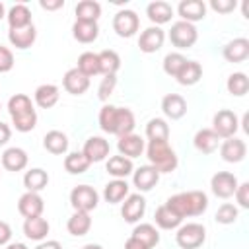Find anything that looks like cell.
I'll use <instances>...</instances> for the list:
<instances>
[{"mask_svg":"<svg viewBox=\"0 0 249 249\" xmlns=\"http://www.w3.org/2000/svg\"><path fill=\"white\" fill-rule=\"evenodd\" d=\"M160 175H161V173H160L156 167H152L150 163H148V165H140L138 169L132 171V183H134V187H136L140 193H148V191H152V189L158 185Z\"/></svg>","mask_w":249,"mask_h":249,"instance_id":"cell-12","label":"cell"},{"mask_svg":"<svg viewBox=\"0 0 249 249\" xmlns=\"http://www.w3.org/2000/svg\"><path fill=\"white\" fill-rule=\"evenodd\" d=\"M128 196V183L124 179H113L105 185L103 189V198L109 202V204H117V202H123L124 198Z\"/></svg>","mask_w":249,"mask_h":249,"instance_id":"cell-32","label":"cell"},{"mask_svg":"<svg viewBox=\"0 0 249 249\" xmlns=\"http://www.w3.org/2000/svg\"><path fill=\"white\" fill-rule=\"evenodd\" d=\"M146 16L148 19L154 23V25H163L167 21H171L173 18V6L165 0H156V2H150L146 6Z\"/></svg>","mask_w":249,"mask_h":249,"instance_id":"cell-20","label":"cell"},{"mask_svg":"<svg viewBox=\"0 0 249 249\" xmlns=\"http://www.w3.org/2000/svg\"><path fill=\"white\" fill-rule=\"evenodd\" d=\"M185 64H187V56H183L181 53H167L163 58V72L171 78H177V74Z\"/></svg>","mask_w":249,"mask_h":249,"instance_id":"cell-44","label":"cell"},{"mask_svg":"<svg viewBox=\"0 0 249 249\" xmlns=\"http://www.w3.org/2000/svg\"><path fill=\"white\" fill-rule=\"evenodd\" d=\"M37 39V29L35 25H27V27H21V29H10L8 31V41L12 43V47L16 49H29Z\"/></svg>","mask_w":249,"mask_h":249,"instance_id":"cell-24","label":"cell"},{"mask_svg":"<svg viewBox=\"0 0 249 249\" xmlns=\"http://www.w3.org/2000/svg\"><path fill=\"white\" fill-rule=\"evenodd\" d=\"M0 109H2V103H0Z\"/></svg>","mask_w":249,"mask_h":249,"instance_id":"cell-61","label":"cell"},{"mask_svg":"<svg viewBox=\"0 0 249 249\" xmlns=\"http://www.w3.org/2000/svg\"><path fill=\"white\" fill-rule=\"evenodd\" d=\"M2 18H6V8H4V4L0 2V19H2Z\"/></svg>","mask_w":249,"mask_h":249,"instance_id":"cell-60","label":"cell"},{"mask_svg":"<svg viewBox=\"0 0 249 249\" xmlns=\"http://www.w3.org/2000/svg\"><path fill=\"white\" fill-rule=\"evenodd\" d=\"M124 249H148V247H146L142 241H138L136 237H132V235H130V237L124 241Z\"/></svg>","mask_w":249,"mask_h":249,"instance_id":"cell-55","label":"cell"},{"mask_svg":"<svg viewBox=\"0 0 249 249\" xmlns=\"http://www.w3.org/2000/svg\"><path fill=\"white\" fill-rule=\"evenodd\" d=\"M154 220H156V226L161 228V230H177L183 222V218H179L167 204H161V206L156 208Z\"/></svg>","mask_w":249,"mask_h":249,"instance_id":"cell-33","label":"cell"},{"mask_svg":"<svg viewBox=\"0 0 249 249\" xmlns=\"http://www.w3.org/2000/svg\"><path fill=\"white\" fill-rule=\"evenodd\" d=\"M226 88H228V91H230L231 95H235V97L245 95V93L249 91V78H247V74H243V72H233V74H230V78H228V82H226Z\"/></svg>","mask_w":249,"mask_h":249,"instance_id":"cell-41","label":"cell"},{"mask_svg":"<svg viewBox=\"0 0 249 249\" xmlns=\"http://www.w3.org/2000/svg\"><path fill=\"white\" fill-rule=\"evenodd\" d=\"M175 241L181 249H198L206 241V228L196 222H189L177 228Z\"/></svg>","mask_w":249,"mask_h":249,"instance_id":"cell-3","label":"cell"},{"mask_svg":"<svg viewBox=\"0 0 249 249\" xmlns=\"http://www.w3.org/2000/svg\"><path fill=\"white\" fill-rule=\"evenodd\" d=\"M27 111H33V103H31V97L25 95V93H16L10 97L8 101V113L10 117H16V115H21V113H27Z\"/></svg>","mask_w":249,"mask_h":249,"instance_id":"cell-43","label":"cell"},{"mask_svg":"<svg viewBox=\"0 0 249 249\" xmlns=\"http://www.w3.org/2000/svg\"><path fill=\"white\" fill-rule=\"evenodd\" d=\"M113 29L119 37H132L140 29V18L134 10H119L113 16Z\"/></svg>","mask_w":249,"mask_h":249,"instance_id":"cell-7","label":"cell"},{"mask_svg":"<svg viewBox=\"0 0 249 249\" xmlns=\"http://www.w3.org/2000/svg\"><path fill=\"white\" fill-rule=\"evenodd\" d=\"M14 68V54L8 47H2L0 45V74L4 72H10Z\"/></svg>","mask_w":249,"mask_h":249,"instance_id":"cell-49","label":"cell"},{"mask_svg":"<svg viewBox=\"0 0 249 249\" xmlns=\"http://www.w3.org/2000/svg\"><path fill=\"white\" fill-rule=\"evenodd\" d=\"M163 41H165V31L158 25H150L140 33L138 47H140L142 53L152 54V53H158L163 47Z\"/></svg>","mask_w":249,"mask_h":249,"instance_id":"cell-9","label":"cell"},{"mask_svg":"<svg viewBox=\"0 0 249 249\" xmlns=\"http://www.w3.org/2000/svg\"><path fill=\"white\" fill-rule=\"evenodd\" d=\"M74 12L78 21H97L101 16V4L95 0H82L76 4Z\"/></svg>","mask_w":249,"mask_h":249,"instance_id":"cell-36","label":"cell"},{"mask_svg":"<svg viewBox=\"0 0 249 249\" xmlns=\"http://www.w3.org/2000/svg\"><path fill=\"white\" fill-rule=\"evenodd\" d=\"M146 212V198L140 193L128 195L121 206V216L124 218V222L128 224H136Z\"/></svg>","mask_w":249,"mask_h":249,"instance_id":"cell-10","label":"cell"},{"mask_svg":"<svg viewBox=\"0 0 249 249\" xmlns=\"http://www.w3.org/2000/svg\"><path fill=\"white\" fill-rule=\"evenodd\" d=\"M45 210V200L39 193H29L25 191L19 200H18V212L23 216V218H35V216H41Z\"/></svg>","mask_w":249,"mask_h":249,"instance_id":"cell-13","label":"cell"},{"mask_svg":"<svg viewBox=\"0 0 249 249\" xmlns=\"http://www.w3.org/2000/svg\"><path fill=\"white\" fill-rule=\"evenodd\" d=\"M144 148H146L144 138H142L140 134H134V132H130V134H126V136H121L119 142H117L119 154L124 156V158H128V160H134V158L142 156Z\"/></svg>","mask_w":249,"mask_h":249,"instance_id":"cell-16","label":"cell"},{"mask_svg":"<svg viewBox=\"0 0 249 249\" xmlns=\"http://www.w3.org/2000/svg\"><path fill=\"white\" fill-rule=\"evenodd\" d=\"M12 124L18 132H29L37 126V111H27V113H21V115H16L12 117Z\"/></svg>","mask_w":249,"mask_h":249,"instance_id":"cell-45","label":"cell"},{"mask_svg":"<svg viewBox=\"0 0 249 249\" xmlns=\"http://www.w3.org/2000/svg\"><path fill=\"white\" fill-rule=\"evenodd\" d=\"M6 19H8L10 29H21V27H27L33 23L31 21V10L27 8V4H14L8 10Z\"/></svg>","mask_w":249,"mask_h":249,"instance_id":"cell-28","label":"cell"},{"mask_svg":"<svg viewBox=\"0 0 249 249\" xmlns=\"http://www.w3.org/2000/svg\"><path fill=\"white\" fill-rule=\"evenodd\" d=\"M247 123H249V115L245 113V115H243V121L239 123V124H241V128H243L245 132H249V126H247Z\"/></svg>","mask_w":249,"mask_h":249,"instance_id":"cell-58","label":"cell"},{"mask_svg":"<svg viewBox=\"0 0 249 249\" xmlns=\"http://www.w3.org/2000/svg\"><path fill=\"white\" fill-rule=\"evenodd\" d=\"M235 6H237L235 0H212L210 2V8L218 14H230L235 10Z\"/></svg>","mask_w":249,"mask_h":249,"instance_id":"cell-51","label":"cell"},{"mask_svg":"<svg viewBox=\"0 0 249 249\" xmlns=\"http://www.w3.org/2000/svg\"><path fill=\"white\" fill-rule=\"evenodd\" d=\"M99 202V195L93 187L89 185H78L72 189L70 193V204L74 208V212H91L97 208Z\"/></svg>","mask_w":249,"mask_h":249,"instance_id":"cell-5","label":"cell"},{"mask_svg":"<svg viewBox=\"0 0 249 249\" xmlns=\"http://www.w3.org/2000/svg\"><path fill=\"white\" fill-rule=\"evenodd\" d=\"M233 196H235V200H237V204L241 208H249V183L247 181L245 183H239L237 189H235V193H233Z\"/></svg>","mask_w":249,"mask_h":249,"instance_id":"cell-50","label":"cell"},{"mask_svg":"<svg viewBox=\"0 0 249 249\" xmlns=\"http://www.w3.org/2000/svg\"><path fill=\"white\" fill-rule=\"evenodd\" d=\"M12 239V228L8 222L0 220V245H8Z\"/></svg>","mask_w":249,"mask_h":249,"instance_id":"cell-52","label":"cell"},{"mask_svg":"<svg viewBox=\"0 0 249 249\" xmlns=\"http://www.w3.org/2000/svg\"><path fill=\"white\" fill-rule=\"evenodd\" d=\"M115 88H117V76H103V80H101V84L97 88V97L101 101H107L113 95Z\"/></svg>","mask_w":249,"mask_h":249,"instance_id":"cell-48","label":"cell"},{"mask_svg":"<svg viewBox=\"0 0 249 249\" xmlns=\"http://www.w3.org/2000/svg\"><path fill=\"white\" fill-rule=\"evenodd\" d=\"M66 230L74 237L86 235L91 230V216L88 212H74L66 222Z\"/></svg>","mask_w":249,"mask_h":249,"instance_id":"cell-34","label":"cell"},{"mask_svg":"<svg viewBox=\"0 0 249 249\" xmlns=\"http://www.w3.org/2000/svg\"><path fill=\"white\" fill-rule=\"evenodd\" d=\"M49 185V173L41 167H33L23 175V187L29 193H41Z\"/></svg>","mask_w":249,"mask_h":249,"instance_id":"cell-31","label":"cell"},{"mask_svg":"<svg viewBox=\"0 0 249 249\" xmlns=\"http://www.w3.org/2000/svg\"><path fill=\"white\" fill-rule=\"evenodd\" d=\"M89 160L82 154V152H70L66 158H64V169L72 175H82L89 169Z\"/></svg>","mask_w":249,"mask_h":249,"instance_id":"cell-39","label":"cell"},{"mask_svg":"<svg viewBox=\"0 0 249 249\" xmlns=\"http://www.w3.org/2000/svg\"><path fill=\"white\" fill-rule=\"evenodd\" d=\"M165 204L179 216V218H191L200 216L208 208V196L202 191H185L169 196Z\"/></svg>","mask_w":249,"mask_h":249,"instance_id":"cell-1","label":"cell"},{"mask_svg":"<svg viewBox=\"0 0 249 249\" xmlns=\"http://www.w3.org/2000/svg\"><path fill=\"white\" fill-rule=\"evenodd\" d=\"M105 169L109 175H113L115 179H126L128 175H132L134 171V165H132V160L124 158V156H111L105 163Z\"/></svg>","mask_w":249,"mask_h":249,"instance_id":"cell-27","label":"cell"},{"mask_svg":"<svg viewBox=\"0 0 249 249\" xmlns=\"http://www.w3.org/2000/svg\"><path fill=\"white\" fill-rule=\"evenodd\" d=\"M167 37H169L173 47H177V49H191L196 43V39H198V31H196L195 23L179 19V21H175L171 25Z\"/></svg>","mask_w":249,"mask_h":249,"instance_id":"cell-4","label":"cell"},{"mask_svg":"<svg viewBox=\"0 0 249 249\" xmlns=\"http://www.w3.org/2000/svg\"><path fill=\"white\" fill-rule=\"evenodd\" d=\"M39 6H41L43 10L54 12V10H58V8H62V6H64V0H41V2H39Z\"/></svg>","mask_w":249,"mask_h":249,"instance_id":"cell-53","label":"cell"},{"mask_svg":"<svg viewBox=\"0 0 249 249\" xmlns=\"http://www.w3.org/2000/svg\"><path fill=\"white\" fill-rule=\"evenodd\" d=\"M177 14L181 16V21H200L206 18V4L202 0H181L177 6Z\"/></svg>","mask_w":249,"mask_h":249,"instance_id":"cell-15","label":"cell"},{"mask_svg":"<svg viewBox=\"0 0 249 249\" xmlns=\"http://www.w3.org/2000/svg\"><path fill=\"white\" fill-rule=\"evenodd\" d=\"M43 148L54 156H62L68 150V136L60 130H49L43 136Z\"/></svg>","mask_w":249,"mask_h":249,"instance_id":"cell-30","label":"cell"},{"mask_svg":"<svg viewBox=\"0 0 249 249\" xmlns=\"http://www.w3.org/2000/svg\"><path fill=\"white\" fill-rule=\"evenodd\" d=\"M82 249H103L99 243H88V245H84Z\"/></svg>","mask_w":249,"mask_h":249,"instance_id":"cell-59","label":"cell"},{"mask_svg":"<svg viewBox=\"0 0 249 249\" xmlns=\"http://www.w3.org/2000/svg\"><path fill=\"white\" fill-rule=\"evenodd\" d=\"M58 97H60V89H58V86H54V84H41V86L35 89V93H33V99H35V103H37L41 109H51V107H54V105L58 103Z\"/></svg>","mask_w":249,"mask_h":249,"instance_id":"cell-25","label":"cell"},{"mask_svg":"<svg viewBox=\"0 0 249 249\" xmlns=\"http://www.w3.org/2000/svg\"><path fill=\"white\" fill-rule=\"evenodd\" d=\"M136 126V119L134 113L128 107H117L115 109V121H113V134L115 136H126L134 130Z\"/></svg>","mask_w":249,"mask_h":249,"instance_id":"cell-19","label":"cell"},{"mask_svg":"<svg viewBox=\"0 0 249 249\" xmlns=\"http://www.w3.org/2000/svg\"><path fill=\"white\" fill-rule=\"evenodd\" d=\"M84 76L91 78V76H97L99 74V56L97 53H91V51H86L78 56V66H76Z\"/></svg>","mask_w":249,"mask_h":249,"instance_id":"cell-40","label":"cell"},{"mask_svg":"<svg viewBox=\"0 0 249 249\" xmlns=\"http://www.w3.org/2000/svg\"><path fill=\"white\" fill-rule=\"evenodd\" d=\"M109 142L103 136H89L82 148V154L89 160V163H97L109 156Z\"/></svg>","mask_w":249,"mask_h":249,"instance_id":"cell-14","label":"cell"},{"mask_svg":"<svg viewBox=\"0 0 249 249\" xmlns=\"http://www.w3.org/2000/svg\"><path fill=\"white\" fill-rule=\"evenodd\" d=\"M237 185H239L237 177L233 173H230V171H218L210 179V189H212V193L218 198H230V196H233Z\"/></svg>","mask_w":249,"mask_h":249,"instance_id":"cell-8","label":"cell"},{"mask_svg":"<svg viewBox=\"0 0 249 249\" xmlns=\"http://www.w3.org/2000/svg\"><path fill=\"white\" fill-rule=\"evenodd\" d=\"M132 237H136L138 241H142L148 249H152V247H156L160 243V231L152 224H138V226H134Z\"/></svg>","mask_w":249,"mask_h":249,"instance_id":"cell-38","label":"cell"},{"mask_svg":"<svg viewBox=\"0 0 249 249\" xmlns=\"http://www.w3.org/2000/svg\"><path fill=\"white\" fill-rule=\"evenodd\" d=\"M146 158L160 173H171L179 165V158L167 140H150L146 146Z\"/></svg>","mask_w":249,"mask_h":249,"instance_id":"cell-2","label":"cell"},{"mask_svg":"<svg viewBox=\"0 0 249 249\" xmlns=\"http://www.w3.org/2000/svg\"><path fill=\"white\" fill-rule=\"evenodd\" d=\"M72 35L78 43H93L99 35V25L97 21H74L72 25Z\"/></svg>","mask_w":249,"mask_h":249,"instance_id":"cell-29","label":"cell"},{"mask_svg":"<svg viewBox=\"0 0 249 249\" xmlns=\"http://www.w3.org/2000/svg\"><path fill=\"white\" fill-rule=\"evenodd\" d=\"M115 105H103L101 111H99V126L103 132L107 134H113V121H115Z\"/></svg>","mask_w":249,"mask_h":249,"instance_id":"cell-47","label":"cell"},{"mask_svg":"<svg viewBox=\"0 0 249 249\" xmlns=\"http://www.w3.org/2000/svg\"><path fill=\"white\" fill-rule=\"evenodd\" d=\"M99 56V74L103 76H117L119 68H121V56L117 51L105 49L101 53H97Z\"/></svg>","mask_w":249,"mask_h":249,"instance_id":"cell-35","label":"cell"},{"mask_svg":"<svg viewBox=\"0 0 249 249\" xmlns=\"http://www.w3.org/2000/svg\"><path fill=\"white\" fill-rule=\"evenodd\" d=\"M237 128H239V119H237V115L231 109H220L212 117V130L218 134L220 140L235 136Z\"/></svg>","mask_w":249,"mask_h":249,"instance_id":"cell-6","label":"cell"},{"mask_svg":"<svg viewBox=\"0 0 249 249\" xmlns=\"http://www.w3.org/2000/svg\"><path fill=\"white\" fill-rule=\"evenodd\" d=\"M222 54H224V58H226L228 62H233V64L247 60V58H249V39L237 37V39L226 43Z\"/></svg>","mask_w":249,"mask_h":249,"instance_id":"cell-18","label":"cell"},{"mask_svg":"<svg viewBox=\"0 0 249 249\" xmlns=\"http://www.w3.org/2000/svg\"><path fill=\"white\" fill-rule=\"evenodd\" d=\"M193 144L200 154H214L220 146V138L212 128H200V130H196Z\"/></svg>","mask_w":249,"mask_h":249,"instance_id":"cell-23","label":"cell"},{"mask_svg":"<svg viewBox=\"0 0 249 249\" xmlns=\"http://www.w3.org/2000/svg\"><path fill=\"white\" fill-rule=\"evenodd\" d=\"M148 140H169V124L163 119H150L146 124Z\"/></svg>","mask_w":249,"mask_h":249,"instance_id":"cell-42","label":"cell"},{"mask_svg":"<svg viewBox=\"0 0 249 249\" xmlns=\"http://www.w3.org/2000/svg\"><path fill=\"white\" fill-rule=\"evenodd\" d=\"M6 249H27V245H25V243L16 241V243H8V245H6Z\"/></svg>","mask_w":249,"mask_h":249,"instance_id":"cell-57","label":"cell"},{"mask_svg":"<svg viewBox=\"0 0 249 249\" xmlns=\"http://www.w3.org/2000/svg\"><path fill=\"white\" fill-rule=\"evenodd\" d=\"M220 156L224 161L228 163H239L245 160L247 156V144L241 140V138H226L222 144H220Z\"/></svg>","mask_w":249,"mask_h":249,"instance_id":"cell-11","label":"cell"},{"mask_svg":"<svg viewBox=\"0 0 249 249\" xmlns=\"http://www.w3.org/2000/svg\"><path fill=\"white\" fill-rule=\"evenodd\" d=\"M10 138H12V128L6 123H0V146L8 144Z\"/></svg>","mask_w":249,"mask_h":249,"instance_id":"cell-54","label":"cell"},{"mask_svg":"<svg viewBox=\"0 0 249 249\" xmlns=\"http://www.w3.org/2000/svg\"><path fill=\"white\" fill-rule=\"evenodd\" d=\"M200 78H202V66H200V62H196V60H187V64L181 68V72L177 74L175 80H177L181 86H195Z\"/></svg>","mask_w":249,"mask_h":249,"instance_id":"cell-37","label":"cell"},{"mask_svg":"<svg viewBox=\"0 0 249 249\" xmlns=\"http://www.w3.org/2000/svg\"><path fill=\"white\" fill-rule=\"evenodd\" d=\"M35 249H62V245L56 239H47V241H41Z\"/></svg>","mask_w":249,"mask_h":249,"instance_id":"cell-56","label":"cell"},{"mask_svg":"<svg viewBox=\"0 0 249 249\" xmlns=\"http://www.w3.org/2000/svg\"><path fill=\"white\" fill-rule=\"evenodd\" d=\"M161 111H163V115L167 119L177 121V119L185 117V113H187V101L179 93H167L161 99Z\"/></svg>","mask_w":249,"mask_h":249,"instance_id":"cell-21","label":"cell"},{"mask_svg":"<svg viewBox=\"0 0 249 249\" xmlns=\"http://www.w3.org/2000/svg\"><path fill=\"white\" fill-rule=\"evenodd\" d=\"M62 88H64L68 93H72V95H82V93H86L88 88H89V78L84 76L78 68H70V70H66V74L62 76Z\"/></svg>","mask_w":249,"mask_h":249,"instance_id":"cell-17","label":"cell"},{"mask_svg":"<svg viewBox=\"0 0 249 249\" xmlns=\"http://www.w3.org/2000/svg\"><path fill=\"white\" fill-rule=\"evenodd\" d=\"M27 152L23 148H18V146H12L8 150H4L2 154V167L8 169V171H21L27 167Z\"/></svg>","mask_w":249,"mask_h":249,"instance_id":"cell-22","label":"cell"},{"mask_svg":"<svg viewBox=\"0 0 249 249\" xmlns=\"http://www.w3.org/2000/svg\"><path fill=\"white\" fill-rule=\"evenodd\" d=\"M51 226L43 216H35V218H25L23 222V233L27 239L31 241H43L49 233Z\"/></svg>","mask_w":249,"mask_h":249,"instance_id":"cell-26","label":"cell"},{"mask_svg":"<svg viewBox=\"0 0 249 249\" xmlns=\"http://www.w3.org/2000/svg\"><path fill=\"white\" fill-rule=\"evenodd\" d=\"M237 216H239L237 206H235V204H231V202H224V204H220V206H218L214 220H216L218 224L228 226V224H233V222L237 220Z\"/></svg>","mask_w":249,"mask_h":249,"instance_id":"cell-46","label":"cell"}]
</instances>
